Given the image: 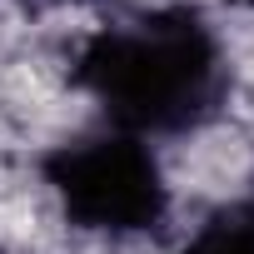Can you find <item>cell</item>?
I'll use <instances>...</instances> for the list:
<instances>
[{"mask_svg": "<svg viewBox=\"0 0 254 254\" xmlns=\"http://www.w3.org/2000/svg\"><path fill=\"white\" fill-rule=\"evenodd\" d=\"M50 185L65 199V209L110 234L150 229L165 209V185L135 140H80L50 160Z\"/></svg>", "mask_w": 254, "mask_h": 254, "instance_id": "2", "label": "cell"}, {"mask_svg": "<svg viewBox=\"0 0 254 254\" xmlns=\"http://www.w3.org/2000/svg\"><path fill=\"white\" fill-rule=\"evenodd\" d=\"M85 80L120 125L180 130L209 110L219 85V55L194 15L170 10L130 30L100 35L85 55Z\"/></svg>", "mask_w": 254, "mask_h": 254, "instance_id": "1", "label": "cell"}, {"mask_svg": "<svg viewBox=\"0 0 254 254\" xmlns=\"http://www.w3.org/2000/svg\"><path fill=\"white\" fill-rule=\"evenodd\" d=\"M185 254H254V204L229 209L224 219L204 224Z\"/></svg>", "mask_w": 254, "mask_h": 254, "instance_id": "3", "label": "cell"}]
</instances>
